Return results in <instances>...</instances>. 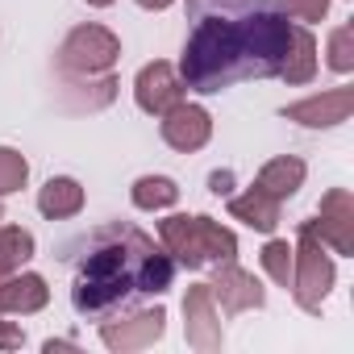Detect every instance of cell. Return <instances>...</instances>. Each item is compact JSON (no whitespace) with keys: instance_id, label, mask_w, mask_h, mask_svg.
Listing matches in <instances>:
<instances>
[{"instance_id":"1","label":"cell","mask_w":354,"mask_h":354,"mask_svg":"<svg viewBox=\"0 0 354 354\" xmlns=\"http://www.w3.org/2000/svg\"><path fill=\"white\" fill-rule=\"evenodd\" d=\"M292 46V26L275 0H188L180 80L213 96L246 80H271Z\"/></svg>"},{"instance_id":"2","label":"cell","mask_w":354,"mask_h":354,"mask_svg":"<svg viewBox=\"0 0 354 354\" xmlns=\"http://www.w3.org/2000/svg\"><path fill=\"white\" fill-rule=\"evenodd\" d=\"M71 308L84 321H109L146 296H162L175 279V259L129 221H109L67 246Z\"/></svg>"},{"instance_id":"3","label":"cell","mask_w":354,"mask_h":354,"mask_svg":"<svg viewBox=\"0 0 354 354\" xmlns=\"http://www.w3.org/2000/svg\"><path fill=\"white\" fill-rule=\"evenodd\" d=\"M158 238H162V250L175 263H184L192 271L230 263L238 254L234 230H225L213 217H184V213L180 217H167V221H158Z\"/></svg>"},{"instance_id":"4","label":"cell","mask_w":354,"mask_h":354,"mask_svg":"<svg viewBox=\"0 0 354 354\" xmlns=\"http://www.w3.org/2000/svg\"><path fill=\"white\" fill-rule=\"evenodd\" d=\"M333 288V259L317 238L313 221H300V246L292 250V296L304 313H321Z\"/></svg>"},{"instance_id":"5","label":"cell","mask_w":354,"mask_h":354,"mask_svg":"<svg viewBox=\"0 0 354 354\" xmlns=\"http://www.w3.org/2000/svg\"><path fill=\"white\" fill-rule=\"evenodd\" d=\"M117 59H121V38L104 26H75L59 46V71L71 80L109 75Z\"/></svg>"},{"instance_id":"6","label":"cell","mask_w":354,"mask_h":354,"mask_svg":"<svg viewBox=\"0 0 354 354\" xmlns=\"http://www.w3.org/2000/svg\"><path fill=\"white\" fill-rule=\"evenodd\" d=\"M167 329V313L154 304V308H138L133 317H121V321H100V342L117 354H129V350H146L162 337Z\"/></svg>"},{"instance_id":"7","label":"cell","mask_w":354,"mask_h":354,"mask_svg":"<svg viewBox=\"0 0 354 354\" xmlns=\"http://www.w3.org/2000/svg\"><path fill=\"white\" fill-rule=\"evenodd\" d=\"M184 333H188V346L201 350V354H217L225 346V333H221L209 283H192L188 288V296H184Z\"/></svg>"},{"instance_id":"8","label":"cell","mask_w":354,"mask_h":354,"mask_svg":"<svg viewBox=\"0 0 354 354\" xmlns=\"http://www.w3.org/2000/svg\"><path fill=\"white\" fill-rule=\"evenodd\" d=\"M133 100H138L142 113L162 117L167 109H175V104L184 100V80H180V71H175L171 63H162V59L146 63V67L138 71V80H133Z\"/></svg>"},{"instance_id":"9","label":"cell","mask_w":354,"mask_h":354,"mask_svg":"<svg viewBox=\"0 0 354 354\" xmlns=\"http://www.w3.org/2000/svg\"><path fill=\"white\" fill-rule=\"evenodd\" d=\"M313 230L337 254H354V196L346 188H329L321 196V209L313 217Z\"/></svg>"},{"instance_id":"10","label":"cell","mask_w":354,"mask_h":354,"mask_svg":"<svg viewBox=\"0 0 354 354\" xmlns=\"http://www.w3.org/2000/svg\"><path fill=\"white\" fill-rule=\"evenodd\" d=\"M209 288H213V300H221V308H225L230 317H238V313H246V308H263V304H267L263 283H259L250 271H242L234 259L213 267V283H209Z\"/></svg>"},{"instance_id":"11","label":"cell","mask_w":354,"mask_h":354,"mask_svg":"<svg viewBox=\"0 0 354 354\" xmlns=\"http://www.w3.org/2000/svg\"><path fill=\"white\" fill-rule=\"evenodd\" d=\"M158 133H162V142H167L171 150L192 154V150H201V146L213 138V117H209L201 104H188V100H180L175 109H167V113H162V125H158Z\"/></svg>"},{"instance_id":"12","label":"cell","mask_w":354,"mask_h":354,"mask_svg":"<svg viewBox=\"0 0 354 354\" xmlns=\"http://www.w3.org/2000/svg\"><path fill=\"white\" fill-rule=\"evenodd\" d=\"M350 113H354V88H329L321 96H308V100H296V104L283 109L288 121L308 125V129L342 125V121H350Z\"/></svg>"},{"instance_id":"13","label":"cell","mask_w":354,"mask_h":354,"mask_svg":"<svg viewBox=\"0 0 354 354\" xmlns=\"http://www.w3.org/2000/svg\"><path fill=\"white\" fill-rule=\"evenodd\" d=\"M50 300V288L42 275L21 271V275H5L0 279V313H42Z\"/></svg>"},{"instance_id":"14","label":"cell","mask_w":354,"mask_h":354,"mask_svg":"<svg viewBox=\"0 0 354 354\" xmlns=\"http://www.w3.org/2000/svg\"><path fill=\"white\" fill-rule=\"evenodd\" d=\"M84 209V188L71 180V175H55L38 188V213L46 221H67Z\"/></svg>"},{"instance_id":"15","label":"cell","mask_w":354,"mask_h":354,"mask_svg":"<svg viewBox=\"0 0 354 354\" xmlns=\"http://www.w3.org/2000/svg\"><path fill=\"white\" fill-rule=\"evenodd\" d=\"M254 184H259L267 196H275V201L283 205V201L296 196L300 184H304V162H300L296 154H279V158H271V162L254 175Z\"/></svg>"},{"instance_id":"16","label":"cell","mask_w":354,"mask_h":354,"mask_svg":"<svg viewBox=\"0 0 354 354\" xmlns=\"http://www.w3.org/2000/svg\"><path fill=\"white\" fill-rule=\"evenodd\" d=\"M230 213L238 221H246L250 230H259V234H275V225H279V201L267 196L259 184H250L242 196H234L230 201Z\"/></svg>"},{"instance_id":"17","label":"cell","mask_w":354,"mask_h":354,"mask_svg":"<svg viewBox=\"0 0 354 354\" xmlns=\"http://www.w3.org/2000/svg\"><path fill=\"white\" fill-rule=\"evenodd\" d=\"M317 75V42L308 30H296L292 26V46L283 55V67H279V80L283 84H308Z\"/></svg>"},{"instance_id":"18","label":"cell","mask_w":354,"mask_h":354,"mask_svg":"<svg viewBox=\"0 0 354 354\" xmlns=\"http://www.w3.org/2000/svg\"><path fill=\"white\" fill-rule=\"evenodd\" d=\"M34 259V234L21 225H0V275H13Z\"/></svg>"},{"instance_id":"19","label":"cell","mask_w":354,"mask_h":354,"mask_svg":"<svg viewBox=\"0 0 354 354\" xmlns=\"http://www.w3.org/2000/svg\"><path fill=\"white\" fill-rule=\"evenodd\" d=\"M129 196H133L138 209L154 213V209H171L180 201V188H175V180H167V175H142V180H133Z\"/></svg>"},{"instance_id":"20","label":"cell","mask_w":354,"mask_h":354,"mask_svg":"<svg viewBox=\"0 0 354 354\" xmlns=\"http://www.w3.org/2000/svg\"><path fill=\"white\" fill-rule=\"evenodd\" d=\"M26 180H30V162H26V154L13 150V146H0V196L21 192Z\"/></svg>"},{"instance_id":"21","label":"cell","mask_w":354,"mask_h":354,"mask_svg":"<svg viewBox=\"0 0 354 354\" xmlns=\"http://www.w3.org/2000/svg\"><path fill=\"white\" fill-rule=\"evenodd\" d=\"M263 271L279 283V288H292V246L283 238H271L263 246Z\"/></svg>"},{"instance_id":"22","label":"cell","mask_w":354,"mask_h":354,"mask_svg":"<svg viewBox=\"0 0 354 354\" xmlns=\"http://www.w3.org/2000/svg\"><path fill=\"white\" fill-rule=\"evenodd\" d=\"M329 67L333 71H354V26H337L329 34Z\"/></svg>"},{"instance_id":"23","label":"cell","mask_w":354,"mask_h":354,"mask_svg":"<svg viewBox=\"0 0 354 354\" xmlns=\"http://www.w3.org/2000/svg\"><path fill=\"white\" fill-rule=\"evenodd\" d=\"M279 9L296 21H321L329 13V0H279Z\"/></svg>"},{"instance_id":"24","label":"cell","mask_w":354,"mask_h":354,"mask_svg":"<svg viewBox=\"0 0 354 354\" xmlns=\"http://www.w3.org/2000/svg\"><path fill=\"white\" fill-rule=\"evenodd\" d=\"M21 342H26V333L13 321H5V313H0V350H17Z\"/></svg>"},{"instance_id":"25","label":"cell","mask_w":354,"mask_h":354,"mask_svg":"<svg viewBox=\"0 0 354 354\" xmlns=\"http://www.w3.org/2000/svg\"><path fill=\"white\" fill-rule=\"evenodd\" d=\"M209 184H213V192H217V196H221V192H230V171H217Z\"/></svg>"},{"instance_id":"26","label":"cell","mask_w":354,"mask_h":354,"mask_svg":"<svg viewBox=\"0 0 354 354\" xmlns=\"http://www.w3.org/2000/svg\"><path fill=\"white\" fill-rule=\"evenodd\" d=\"M55 350H75V342H55V337H50V342H46V354H55Z\"/></svg>"},{"instance_id":"27","label":"cell","mask_w":354,"mask_h":354,"mask_svg":"<svg viewBox=\"0 0 354 354\" xmlns=\"http://www.w3.org/2000/svg\"><path fill=\"white\" fill-rule=\"evenodd\" d=\"M142 9H167V5H175V0H138Z\"/></svg>"},{"instance_id":"28","label":"cell","mask_w":354,"mask_h":354,"mask_svg":"<svg viewBox=\"0 0 354 354\" xmlns=\"http://www.w3.org/2000/svg\"><path fill=\"white\" fill-rule=\"evenodd\" d=\"M88 5H92V9H109V5H113V0H88Z\"/></svg>"},{"instance_id":"29","label":"cell","mask_w":354,"mask_h":354,"mask_svg":"<svg viewBox=\"0 0 354 354\" xmlns=\"http://www.w3.org/2000/svg\"><path fill=\"white\" fill-rule=\"evenodd\" d=\"M0 221H5V213H0Z\"/></svg>"},{"instance_id":"30","label":"cell","mask_w":354,"mask_h":354,"mask_svg":"<svg viewBox=\"0 0 354 354\" xmlns=\"http://www.w3.org/2000/svg\"><path fill=\"white\" fill-rule=\"evenodd\" d=\"M0 279H5V275H0Z\"/></svg>"}]
</instances>
